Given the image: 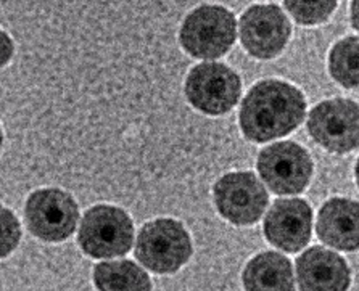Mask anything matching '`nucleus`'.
Wrapping results in <instances>:
<instances>
[{
  "mask_svg": "<svg viewBox=\"0 0 359 291\" xmlns=\"http://www.w3.org/2000/svg\"><path fill=\"white\" fill-rule=\"evenodd\" d=\"M306 115V101L293 85L282 80H261L245 97L241 108V127L252 142H269L297 129Z\"/></svg>",
  "mask_w": 359,
  "mask_h": 291,
  "instance_id": "obj_1",
  "label": "nucleus"
},
{
  "mask_svg": "<svg viewBox=\"0 0 359 291\" xmlns=\"http://www.w3.org/2000/svg\"><path fill=\"white\" fill-rule=\"evenodd\" d=\"M236 16L221 5H201L187 15L181 34L184 50L195 58H219L229 52L237 36Z\"/></svg>",
  "mask_w": 359,
  "mask_h": 291,
  "instance_id": "obj_2",
  "label": "nucleus"
},
{
  "mask_svg": "<svg viewBox=\"0 0 359 291\" xmlns=\"http://www.w3.org/2000/svg\"><path fill=\"white\" fill-rule=\"evenodd\" d=\"M192 256L187 230L174 219H156L139 232L135 257L155 274H174Z\"/></svg>",
  "mask_w": 359,
  "mask_h": 291,
  "instance_id": "obj_3",
  "label": "nucleus"
},
{
  "mask_svg": "<svg viewBox=\"0 0 359 291\" xmlns=\"http://www.w3.org/2000/svg\"><path fill=\"white\" fill-rule=\"evenodd\" d=\"M134 225L129 214L121 208L99 204L90 208L81 220L78 241L87 256L116 257L130 250Z\"/></svg>",
  "mask_w": 359,
  "mask_h": 291,
  "instance_id": "obj_4",
  "label": "nucleus"
},
{
  "mask_svg": "<svg viewBox=\"0 0 359 291\" xmlns=\"http://www.w3.org/2000/svg\"><path fill=\"white\" fill-rule=\"evenodd\" d=\"M29 232L43 241H63L73 235L79 208L69 193L58 188H42L31 193L25 208Z\"/></svg>",
  "mask_w": 359,
  "mask_h": 291,
  "instance_id": "obj_5",
  "label": "nucleus"
},
{
  "mask_svg": "<svg viewBox=\"0 0 359 291\" xmlns=\"http://www.w3.org/2000/svg\"><path fill=\"white\" fill-rule=\"evenodd\" d=\"M258 171L271 192L297 195L311 180L313 159L298 143L277 142L259 153Z\"/></svg>",
  "mask_w": 359,
  "mask_h": 291,
  "instance_id": "obj_6",
  "label": "nucleus"
},
{
  "mask_svg": "<svg viewBox=\"0 0 359 291\" xmlns=\"http://www.w3.org/2000/svg\"><path fill=\"white\" fill-rule=\"evenodd\" d=\"M242 80L221 63H201L189 73L186 95L192 106L206 115H224L241 99Z\"/></svg>",
  "mask_w": 359,
  "mask_h": 291,
  "instance_id": "obj_7",
  "label": "nucleus"
},
{
  "mask_svg": "<svg viewBox=\"0 0 359 291\" xmlns=\"http://www.w3.org/2000/svg\"><path fill=\"white\" fill-rule=\"evenodd\" d=\"M308 131L332 153L359 148V105L346 99L325 100L309 113Z\"/></svg>",
  "mask_w": 359,
  "mask_h": 291,
  "instance_id": "obj_8",
  "label": "nucleus"
},
{
  "mask_svg": "<svg viewBox=\"0 0 359 291\" xmlns=\"http://www.w3.org/2000/svg\"><path fill=\"white\" fill-rule=\"evenodd\" d=\"M215 203L229 222L250 225L263 215L268 206V192L253 172H231L216 182Z\"/></svg>",
  "mask_w": 359,
  "mask_h": 291,
  "instance_id": "obj_9",
  "label": "nucleus"
},
{
  "mask_svg": "<svg viewBox=\"0 0 359 291\" xmlns=\"http://www.w3.org/2000/svg\"><path fill=\"white\" fill-rule=\"evenodd\" d=\"M292 26L277 5H253L241 18V41L250 55L271 60L284 50Z\"/></svg>",
  "mask_w": 359,
  "mask_h": 291,
  "instance_id": "obj_10",
  "label": "nucleus"
},
{
  "mask_svg": "<svg viewBox=\"0 0 359 291\" xmlns=\"http://www.w3.org/2000/svg\"><path fill=\"white\" fill-rule=\"evenodd\" d=\"M313 211L300 198L277 199L264 219V235L271 245L297 253L311 239Z\"/></svg>",
  "mask_w": 359,
  "mask_h": 291,
  "instance_id": "obj_11",
  "label": "nucleus"
},
{
  "mask_svg": "<svg viewBox=\"0 0 359 291\" xmlns=\"http://www.w3.org/2000/svg\"><path fill=\"white\" fill-rule=\"evenodd\" d=\"M300 290L344 291L350 287L351 276L345 260L325 248L314 246L297 260Z\"/></svg>",
  "mask_w": 359,
  "mask_h": 291,
  "instance_id": "obj_12",
  "label": "nucleus"
},
{
  "mask_svg": "<svg viewBox=\"0 0 359 291\" xmlns=\"http://www.w3.org/2000/svg\"><path fill=\"white\" fill-rule=\"evenodd\" d=\"M318 236L323 243L340 251L359 248V203L346 198H332L320 208Z\"/></svg>",
  "mask_w": 359,
  "mask_h": 291,
  "instance_id": "obj_13",
  "label": "nucleus"
},
{
  "mask_svg": "<svg viewBox=\"0 0 359 291\" xmlns=\"http://www.w3.org/2000/svg\"><path fill=\"white\" fill-rule=\"evenodd\" d=\"M243 285L250 291L293 290L292 262L280 253H261L245 267Z\"/></svg>",
  "mask_w": 359,
  "mask_h": 291,
  "instance_id": "obj_14",
  "label": "nucleus"
},
{
  "mask_svg": "<svg viewBox=\"0 0 359 291\" xmlns=\"http://www.w3.org/2000/svg\"><path fill=\"white\" fill-rule=\"evenodd\" d=\"M95 287L105 291H149L150 277L133 261L102 262L94 271Z\"/></svg>",
  "mask_w": 359,
  "mask_h": 291,
  "instance_id": "obj_15",
  "label": "nucleus"
},
{
  "mask_svg": "<svg viewBox=\"0 0 359 291\" xmlns=\"http://www.w3.org/2000/svg\"><path fill=\"white\" fill-rule=\"evenodd\" d=\"M329 71L346 89H359V39L346 37L332 47Z\"/></svg>",
  "mask_w": 359,
  "mask_h": 291,
  "instance_id": "obj_16",
  "label": "nucleus"
},
{
  "mask_svg": "<svg viewBox=\"0 0 359 291\" xmlns=\"http://www.w3.org/2000/svg\"><path fill=\"white\" fill-rule=\"evenodd\" d=\"M284 3L297 23L313 26L327 21L339 0H284Z\"/></svg>",
  "mask_w": 359,
  "mask_h": 291,
  "instance_id": "obj_17",
  "label": "nucleus"
},
{
  "mask_svg": "<svg viewBox=\"0 0 359 291\" xmlns=\"http://www.w3.org/2000/svg\"><path fill=\"white\" fill-rule=\"evenodd\" d=\"M20 241V224L15 214L2 209V257H7Z\"/></svg>",
  "mask_w": 359,
  "mask_h": 291,
  "instance_id": "obj_18",
  "label": "nucleus"
},
{
  "mask_svg": "<svg viewBox=\"0 0 359 291\" xmlns=\"http://www.w3.org/2000/svg\"><path fill=\"white\" fill-rule=\"evenodd\" d=\"M2 52H4L2 64H5L10 60V57H12V52H13L12 42H10V39L7 37V34H5V32H2Z\"/></svg>",
  "mask_w": 359,
  "mask_h": 291,
  "instance_id": "obj_19",
  "label": "nucleus"
},
{
  "mask_svg": "<svg viewBox=\"0 0 359 291\" xmlns=\"http://www.w3.org/2000/svg\"><path fill=\"white\" fill-rule=\"evenodd\" d=\"M351 24L353 28L359 31V0L351 2Z\"/></svg>",
  "mask_w": 359,
  "mask_h": 291,
  "instance_id": "obj_20",
  "label": "nucleus"
},
{
  "mask_svg": "<svg viewBox=\"0 0 359 291\" xmlns=\"http://www.w3.org/2000/svg\"><path fill=\"white\" fill-rule=\"evenodd\" d=\"M355 174H356V182H358V187H359V159H358V164H356V171H355Z\"/></svg>",
  "mask_w": 359,
  "mask_h": 291,
  "instance_id": "obj_21",
  "label": "nucleus"
}]
</instances>
